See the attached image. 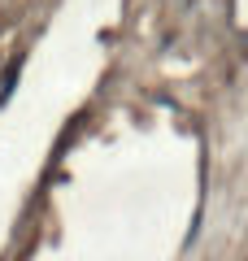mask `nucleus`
Instances as JSON below:
<instances>
[{
    "label": "nucleus",
    "mask_w": 248,
    "mask_h": 261,
    "mask_svg": "<svg viewBox=\"0 0 248 261\" xmlns=\"http://www.w3.org/2000/svg\"><path fill=\"white\" fill-rule=\"evenodd\" d=\"M18 70H22V57L9 65V70H5V83H0V105H5V100L13 96V83H18Z\"/></svg>",
    "instance_id": "1"
}]
</instances>
